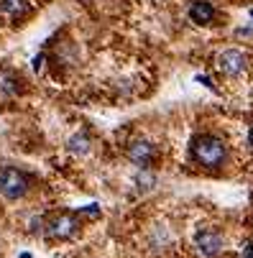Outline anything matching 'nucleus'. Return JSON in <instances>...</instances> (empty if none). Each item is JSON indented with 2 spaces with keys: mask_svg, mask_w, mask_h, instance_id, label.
<instances>
[{
  "mask_svg": "<svg viewBox=\"0 0 253 258\" xmlns=\"http://www.w3.org/2000/svg\"><path fill=\"white\" fill-rule=\"evenodd\" d=\"M156 184H159V176H156L154 169H138V174L133 176V187H136V192H141V195L154 192Z\"/></svg>",
  "mask_w": 253,
  "mask_h": 258,
  "instance_id": "11",
  "label": "nucleus"
},
{
  "mask_svg": "<svg viewBox=\"0 0 253 258\" xmlns=\"http://www.w3.org/2000/svg\"><path fill=\"white\" fill-rule=\"evenodd\" d=\"M125 159L136 166V169H151L159 161V146L151 138L136 136L125 143Z\"/></svg>",
  "mask_w": 253,
  "mask_h": 258,
  "instance_id": "6",
  "label": "nucleus"
},
{
  "mask_svg": "<svg viewBox=\"0 0 253 258\" xmlns=\"http://www.w3.org/2000/svg\"><path fill=\"white\" fill-rule=\"evenodd\" d=\"M215 16H218V11H215V6L210 0H195L187 8V18L197 26H210L215 21Z\"/></svg>",
  "mask_w": 253,
  "mask_h": 258,
  "instance_id": "9",
  "label": "nucleus"
},
{
  "mask_svg": "<svg viewBox=\"0 0 253 258\" xmlns=\"http://www.w3.org/2000/svg\"><path fill=\"white\" fill-rule=\"evenodd\" d=\"M33 187V176L26 174L18 166H3L0 169V197L8 202H18L23 200Z\"/></svg>",
  "mask_w": 253,
  "mask_h": 258,
  "instance_id": "3",
  "label": "nucleus"
},
{
  "mask_svg": "<svg viewBox=\"0 0 253 258\" xmlns=\"http://www.w3.org/2000/svg\"><path fill=\"white\" fill-rule=\"evenodd\" d=\"M192 248L200 258H220L228 248L225 233L218 225H200L192 235Z\"/></svg>",
  "mask_w": 253,
  "mask_h": 258,
  "instance_id": "4",
  "label": "nucleus"
},
{
  "mask_svg": "<svg viewBox=\"0 0 253 258\" xmlns=\"http://www.w3.org/2000/svg\"><path fill=\"white\" fill-rule=\"evenodd\" d=\"M23 90H26V85L18 72L0 67V97H18V95H23Z\"/></svg>",
  "mask_w": 253,
  "mask_h": 258,
  "instance_id": "8",
  "label": "nucleus"
},
{
  "mask_svg": "<svg viewBox=\"0 0 253 258\" xmlns=\"http://www.w3.org/2000/svg\"><path fill=\"white\" fill-rule=\"evenodd\" d=\"M0 11L18 21V18H23L31 11V3L28 0H0Z\"/></svg>",
  "mask_w": 253,
  "mask_h": 258,
  "instance_id": "12",
  "label": "nucleus"
},
{
  "mask_svg": "<svg viewBox=\"0 0 253 258\" xmlns=\"http://www.w3.org/2000/svg\"><path fill=\"white\" fill-rule=\"evenodd\" d=\"M67 151H69L72 156H87V154L92 151V138H90V133H87V131H77L75 136H69Z\"/></svg>",
  "mask_w": 253,
  "mask_h": 258,
  "instance_id": "10",
  "label": "nucleus"
},
{
  "mask_svg": "<svg viewBox=\"0 0 253 258\" xmlns=\"http://www.w3.org/2000/svg\"><path fill=\"white\" fill-rule=\"evenodd\" d=\"M245 143H248V149L253 151V125H248V131H245Z\"/></svg>",
  "mask_w": 253,
  "mask_h": 258,
  "instance_id": "16",
  "label": "nucleus"
},
{
  "mask_svg": "<svg viewBox=\"0 0 253 258\" xmlns=\"http://www.w3.org/2000/svg\"><path fill=\"white\" fill-rule=\"evenodd\" d=\"M77 215H80V217L85 215V217H92V220H97V217H100V207H97V205H90V207H85V210H80Z\"/></svg>",
  "mask_w": 253,
  "mask_h": 258,
  "instance_id": "13",
  "label": "nucleus"
},
{
  "mask_svg": "<svg viewBox=\"0 0 253 258\" xmlns=\"http://www.w3.org/2000/svg\"><path fill=\"white\" fill-rule=\"evenodd\" d=\"M240 258H253V240H245L240 248Z\"/></svg>",
  "mask_w": 253,
  "mask_h": 258,
  "instance_id": "14",
  "label": "nucleus"
},
{
  "mask_svg": "<svg viewBox=\"0 0 253 258\" xmlns=\"http://www.w3.org/2000/svg\"><path fill=\"white\" fill-rule=\"evenodd\" d=\"M248 16H250V21H253V11H250V13H248Z\"/></svg>",
  "mask_w": 253,
  "mask_h": 258,
  "instance_id": "18",
  "label": "nucleus"
},
{
  "mask_svg": "<svg viewBox=\"0 0 253 258\" xmlns=\"http://www.w3.org/2000/svg\"><path fill=\"white\" fill-rule=\"evenodd\" d=\"M44 61H46V56H44V54L33 56V72H41V69H44Z\"/></svg>",
  "mask_w": 253,
  "mask_h": 258,
  "instance_id": "15",
  "label": "nucleus"
},
{
  "mask_svg": "<svg viewBox=\"0 0 253 258\" xmlns=\"http://www.w3.org/2000/svg\"><path fill=\"white\" fill-rule=\"evenodd\" d=\"M189 161L202 171H220L230 164V146L218 133L200 131L189 141Z\"/></svg>",
  "mask_w": 253,
  "mask_h": 258,
  "instance_id": "1",
  "label": "nucleus"
},
{
  "mask_svg": "<svg viewBox=\"0 0 253 258\" xmlns=\"http://www.w3.org/2000/svg\"><path fill=\"white\" fill-rule=\"evenodd\" d=\"M82 228V217L77 212H69V210H61V212H54L44 220V238L46 240H54V243H64V240H72Z\"/></svg>",
  "mask_w": 253,
  "mask_h": 258,
  "instance_id": "2",
  "label": "nucleus"
},
{
  "mask_svg": "<svg viewBox=\"0 0 253 258\" xmlns=\"http://www.w3.org/2000/svg\"><path fill=\"white\" fill-rule=\"evenodd\" d=\"M146 245L151 253H166L174 245V230L166 223H154L146 233Z\"/></svg>",
  "mask_w": 253,
  "mask_h": 258,
  "instance_id": "7",
  "label": "nucleus"
},
{
  "mask_svg": "<svg viewBox=\"0 0 253 258\" xmlns=\"http://www.w3.org/2000/svg\"><path fill=\"white\" fill-rule=\"evenodd\" d=\"M18 258H33V255H31V253H21Z\"/></svg>",
  "mask_w": 253,
  "mask_h": 258,
  "instance_id": "17",
  "label": "nucleus"
},
{
  "mask_svg": "<svg viewBox=\"0 0 253 258\" xmlns=\"http://www.w3.org/2000/svg\"><path fill=\"white\" fill-rule=\"evenodd\" d=\"M248 67H250V56L240 46H225L215 54V69L228 80H238Z\"/></svg>",
  "mask_w": 253,
  "mask_h": 258,
  "instance_id": "5",
  "label": "nucleus"
}]
</instances>
